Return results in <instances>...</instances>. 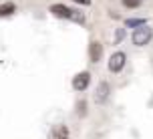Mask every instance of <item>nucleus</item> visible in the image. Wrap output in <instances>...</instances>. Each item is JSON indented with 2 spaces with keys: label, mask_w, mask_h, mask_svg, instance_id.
Segmentation results:
<instances>
[{
  "label": "nucleus",
  "mask_w": 153,
  "mask_h": 139,
  "mask_svg": "<svg viewBox=\"0 0 153 139\" xmlns=\"http://www.w3.org/2000/svg\"><path fill=\"white\" fill-rule=\"evenodd\" d=\"M153 39V28L151 26H147V24H141L137 26L133 34H131V40H133V45L135 46H145L149 45V40Z\"/></svg>",
  "instance_id": "1"
},
{
  "label": "nucleus",
  "mask_w": 153,
  "mask_h": 139,
  "mask_svg": "<svg viewBox=\"0 0 153 139\" xmlns=\"http://www.w3.org/2000/svg\"><path fill=\"white\" fill-rule=\"evenodd\" d=\"M125 65H127V54L123 53V51H117V53L111 54V59H109L107 67L111 73H121L125 69Z\"/></svg>",
  "instance_id": "2"
},
{
  "label": "nucleus",
  "mask_w": 153,
  "mask_h": 139,
  "mask_svg": "<svg viewBox=\"0 0 153 139\" xmlns=\"http://www.w3.org/2000/svg\"><path fill=\"white\" fill-rule=\"evenodd\" d=\"M91 77L93 75L89 71H81L79 75L73 77V89H75V91H87L89 85H91Z\"/></svg>",
  "instance_id": "3"
},
{
  "label": "nucleus",
  "mask_w": 153,
  "mask_h": 139,
  "mask_svg": "<svg viewBox=\"0 0 153 139\" xmlns=\"http://www.w3.org/2000/svg\"><path fill=\"white\" fill-rule=\"evenodd\" d=\"M109 95H111V85H109L107 81H101L99 85H97V91H95V103L103 105L109 99Z\"/></svg>",
  "instance_id": "4"
},
{
  "label": "nucleus",
  "mask_w": 153,
  "mask_h": 139,
  "mask_svg": "<svg viewBox=\"0 0 153 139\" xmlns=\"http://www.w3.org/2000/svg\"><path fill=\"white\" fill-rule=\"evenodd\" d=\"M101 56H103V45L99 40H93L89 45V59H91V62H99Z\"/></svg>",
  "instance_id": "5"
},
{
  "label": "nucleus",
  "mask_w": 153,
  "mask_h": 139,
  "mask_svg": "<svg viewBox=\"0 0 153 139\" xmlns=\"http://www.w3.org/2000/svg\"><path fill=\"white\" fill-rule=\"evenodd\" d=\"M48 10H51V14L56 16V18H69L71 16V8L65 6V4H53Z\"/></svg>",
  "instance_id": "6"
},
{
  "label": "nucleus",
  "mask_w": 153,
  "mask_h": 139,
  "mask_svg": "<svg viewBox=\"0 0 153 139\" xmlns=\"http://www.w3.org/2000/svg\"><path fill=\"white\" fill-rule=\"evenodd\" d=\"M53 139H69V127H67L65 123L54 125V129H53Z\"/></svg>",
  "instance_id": "7"
},
{
  "label": "nucleus",
  "mask_w": 153,
  "mask_h": 139,
  "mask_svg": "<svg viewBox=\"0 0 153 139\" xmlns=\"http://www.w3.org/2000/svg\"><path fill=\"white\" fill-rule=\"evenodd\" d=\"M16 12V4L14 2H4V4H0V18H4V16H10Z\"/></svg>",
  "instance_id": "8"
},
{
  "label": "nucleus",
  "mask_w": 153,
  "mask_h": 139,
  "mask_svg": "<svg viewBox=\"0 0 153 139\" xmlns=\"http://www.w3.org/2000/svg\"><path fill=\"white\" fill-rule=\"evenodd\" d=\"M69 20L83 24V22H85V14L81 12V10H73V8H71V16H69Z\"/></svg>",
  "instance_id": "9"
},
{
  "label": "nucleus",
  "mask_w": 153,
  "mask_h": 139,
  "mask_svg": "<svg viewBox=\"0 0 153 139\" xmlns=\"http://www.w3.org/2000/svg\"><path fill=\"white\" fill-rule=\"evenodd\" d=\"M76 115H79V117L87 115V101H85V99L76 101Z\"/></svg>",
  "instance_id": "10"
},
{
  "label": "nucleus",
  "mask_w": 153,
  "mask_h": 139,
  "mask_svg": "<svg viewBox=\"0 0 153 139\" xmlns=\"http://www.w3.org/2000/svg\"><path fill=\"white\" fill-rule=\"evenodd\" d=\"M125 24L137 28V26H141V24H145V18H129V20H125Z\"/></svg>",
  "instance_id": "11"
},
{
  "label": "nucleus",
  "mask_w": 153,
  "mask_h": 139,
  "mask_svg": "<svg viewBox=\"0 0 153 139\" xmlns=\"http://www.w3.org/2000/svg\"><path fill=\"white\" fill-rule=\"evenodd\" d=\"M123 2V6L125 8H137L141 6V0H121Z\"/></svg>",
  "instance_id": "12"
},
{
  "label": "nucleus",
  "mask_w": 153,
  "mask_h": 139,
  "mask_svg": "<svg viewBox=\"0 0 153 139\" xmlns=\"http://www.w3.org/2000/svg\"><path fill=\"white\" fill-rule=\"evenodd\" d=\"M123 39H125V28H117V32H115V45H119Z\"/></svg>",
  "instance_id": "13"
},
{
  "label": "nucleus",
  "mask_w": 153,
  "mask_h": 139,
  "mask_svg": "<svg viewBox=\"0 0 153 139\" xmlns=\"http://www.w3.org/2000/svg\"><path fill=\"white\" fill-rule=\"evenodd\" d=\"M76 4H83V6H89L91 4V0H75Z\"/></svg>",
  "instance_id": "14"
}]
</instances>
